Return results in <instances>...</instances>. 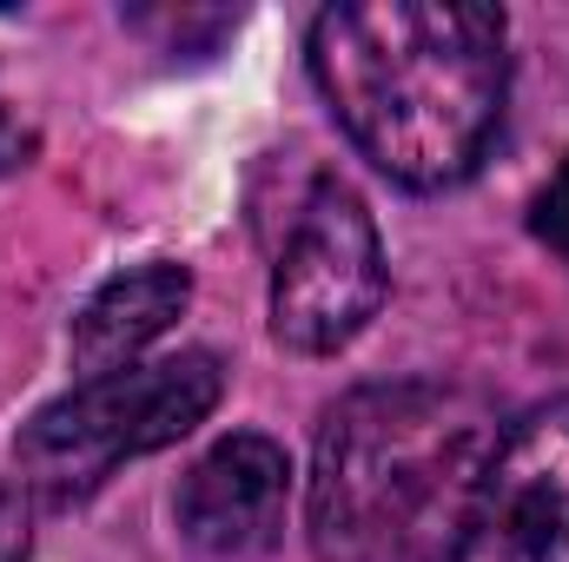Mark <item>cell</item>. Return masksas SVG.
I'll list each match as a JSON object with an SVG mask.
<instances>
[{"label": "cell", "mask_w": 569, "mask_h": 562, "mask_svg": "<svg viewBox=\"0 0 569 562\" xmlns=\"http://www.w3.org/2000/svg\"><path fill=\"white\" fill-rule=\"evenodd\" d=\"M311 80L385 179L443 192L503 120L510 27L477 0H345L311 20Z\"/></svg>", "instance_id": "6da1fadb"}, {"label": "cell", "mask_w": 569, "mask_h": 562, "mask_svg": "<svg viewBox=\"0 0 569 562\" xmlns=\"http://www.w3.org/2000/svg\"><path fill=\"white\" fill-rule=\"evenodd\" d=\"M497 436V404L443 378L338 398L311 450L318 562H450Z\"/></svg>", "instance_id": "7a4b0ae2"}, {"label": "cell", "mask_w": 569, "mask_h": 562, "mask_svg": "<svg viewBox=\"0 0 569 562\" xmlns=\"http://www.w3.org/2000/svg\"><path fill=\"white\" fill-rule=\"evenodd\" d=\"M219 398H226V358L219 351H172L152 364L87 378L20 423L13 483L33 503L67 510L80 496H93L120 463L192 436L219 411Z\"/></svg>", "instance_id": "3957f363"}, {"label": "cell", "mask_w": 569, "mask_h": 562, "mask_svg": "<svg viewBox=\"0 0 569 562\" xmlns=\"http://www.w3.org/2000/svg\"><path fill=\"white\" fill-rule=\"evenodd\" d=\"M385 239L371 205L331 179L311 172L284 199V232L272 252V338L298 358L345 351L385 304Z\"/></svg>", "instance_id": "277c9868"}, {"label": "cell", "mask_w": 569, "mask_h": 562, "mask_svg": "<svg viewBox=\"0 0 569 562\" xmlns=\"http://www.w3.org/2000/svg\"><path fill=\"white\" fill-rule=\"evenodd\" d=\"M450 562H569V398L497 436Z\"/></svg>", "instance_id": "5b68a950"}, {"label": "cell", "mask_w": 569, "mask_h": 562, "mask_svg": "<svg viewBox=\"0 0 569 562\" xmlns=\"http://www.w3.org/2000/svg\"><path fill=\"white\" fill-rule=\"evenodd\" d=\"M284 510H291V456H284V443L259 436V430L219 436L179 483L186 543L226 562L279 550Z\"/></svg>", "instance_id": "8992f818"}, {"label": "cell", "mask_w": 569, "mask_h": 562, "mask_svg": "<svg viewBox=\"0 0 569 562\" xmlns=\"http://www.w3.org/2000/svg\"><path fill=\"white\" fill-rule=\"evenodd\" d=\"M186 304H192V272L172 265V259H146L133 272H113V279L80 304L73 338H67L80 384L140 364L146 344H159V338L179 324Z\"/></svg>", "instance_id": "52a82bcc"}, {"label": "cell", "mask_w": 569, "mask_h": 562, "mask_svg": "<svg viewBox=\"0 0 569 562\" xmlns=\"http://www.w3.org/2000/svg\"><path fill=\"white\" fill-rule=\"evenodd\" d=\"M530 232L569 265V152L557 159V172H550V179L537 185V199H530Z\"/></svg>", "instance_id": "ba28073f"}, {"label": "cell", "mask_w": 569, "mask_h": 562, "mask_svg": "<svg viewBox=\"0 0 569 562\" xmlns=\"http://www.w3.org/2000/svg\"><path fill=\"white\" fill-rule=\"evenodd\" d=\"M33 556V496L0 476V562Z\"/></svg>", "instance_id": "9c48e42d"}, {"label": "cell", "mask_w": 569, "mask_h": 562, "mask_svg": "<svg viewBox=\"0 0 569 562\" xmlns=\"http://www.w3.org/2000/svg\"><path fill=\"white\" fill-rule=\"evenodd\" d=\"M20 159H27V140H20V133H13V120L0 113V172H13Z\"/></svg>", "instance_id": "30bf717a"}]
</instances>
